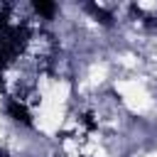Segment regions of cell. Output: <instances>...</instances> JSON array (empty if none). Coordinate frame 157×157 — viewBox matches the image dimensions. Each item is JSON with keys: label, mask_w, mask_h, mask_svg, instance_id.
I'll use <instances>...</instances> for the list:
<instances>
[{"label": "cell", "mask_w": 157, "mask_h": 157, "mask_svg": "<svg viewBox=\"0 0 157 157\" xmlns=\"http://www.w3.org/2000/svg\"><path fill=\"white\" fill-rule=\"evenodd\" d=\"M10 115H12L15 120H20V123L29 125V113H27V110H25V105H20L17 101H10Z\"/></svg>", "instance_id": "obj_1"}, {"label": "cell", "mask_w": 157, "mask_h": 157, "mask_svg": "<svg viewBox=\"0 0 157 157\" xmlns=\"http://www.w3.org/2000/svg\"><path fill=\"white\" fill-rule=\"evenodd\" d=\"M34 10L42 12V15H52V12H54V5H52V2H39V0H37V2H34Z\"/></svg>", "instance_id": "obj_2"}, {"label": "cell", "mask_w": 157, "mask_h": 157, "mask_svg": "<svg viewBox=\"0 0 157 157\" xmlns=\"http://www.w3.org/2000/svg\"><path fill=\"white\" fill-rule=\"evenodd\" d=\"M0 157H7V152H5V150H0Z\"/></svg>", "instance_id": "obj_3"}]
</instances>
